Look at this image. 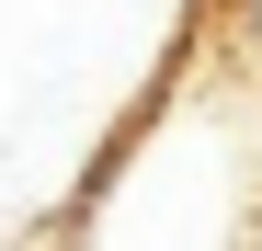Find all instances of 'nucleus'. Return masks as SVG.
<instances>
[{
    "label": "nucleus",
    "instance_id": "obj_1",
    "mask_svg": "<svg viewBox=\"0 0 262 251\" xmlns=\"http://www.w3.org/2000/svg\"><path fill=\"white\" fill-rule=\"evenodd\" d=\"M205 34V0H0V251L69 228L103 149Z\"/></svg>",
    "mask_w": 262,
    "mask_h": 251
},
{
    "label": "nucleus",
    "instance_id": "obj_2",
    "mask_svg": "<svg viewBox=\"0 0 262 251\" xmlns=\"http://www.w3.org/2000/svg\"><path fill=\"white\" fill-rule=\"evenodd\" d=\"M69 251H262V46L205 0V34L103 149L69 205Z\"/></svg>",
    "mask_w": 262,
    "mask_h": 251
}]
</instances>
